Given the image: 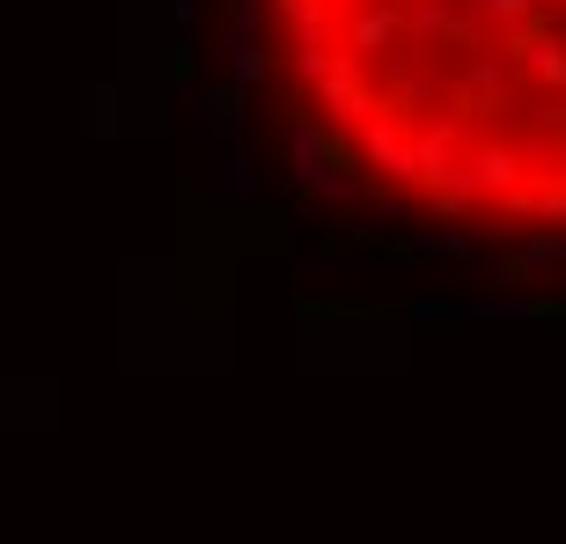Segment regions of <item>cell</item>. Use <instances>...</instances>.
<instances>
[{"label": "cell", "mask_w": 566, "mask_h": 544, "mask_svg": "<svg viewBox=\"0 0 566 544\" xmlns=\"http://www.w3.org/2000/svg\"><path fill=\"white\" fill-rule=\"evenodd\" d=\"M287 147H294V177H302L316 199H332V207H354V199H360L354 177L338 169V140L316 126L310 111H294V118H287Z\"/></svg>", "instance_id": "6da1fadb"}, {"label": "cell", "mask_w": 566, "mask_h": 544, "mask_svg": "<svg viewBox=\"0 0 566 544\" xmlns=\"http://www.w3.org/2000/svg\"><path fill=\"white\" fill-rule=\"evenodd\" d=\"M177 104H191V118H199V133H207L213 147L243 140V88H221V82H177Z\"/></svg>", "instance_id": "7a4b0ae2"}, {"label": "cell", "mask_w": 566, "mask_h": 544, "mask_svg": "<svg viewBox=\"0 0 566 544\" xmlns=\"http://www.w3.org/2000/svg\"><path fill=\"white\" fill-rule=\"evenodd\" d=\"M207 191H221V199H258V169H251V155H243V140L213 147V163H207Z\"/></svg>", "instance_id": "3957f363"}, {"label": "cell", "mask_w": 566, "mask_h": 544, "mask_svg": "<svg viewBox=\"0 0 566 544\" xmlns=\"http://www.w3.org/2000/svg\"><path fill=\"white\" fill-rule=\"evenodd\" d=\"M405 258H420V265H449V258H471L479 251V236L471 229H420L412 243H398Z\"/></svg>", "instance_id": "277c9868"}, {"label": "cell", "mask_w": 566, "mask_h": 544, "mask_svg": "<svg viewBox=\"0 0 566 544\" xmlns=\"http://www.w3.org/2000/svg\"><path fill=\"white\" fill-rule=\"evenodd\" d=\"M523 8H530V0H471V15H493V22H507V15L523 22Z\"/></svg>", "instance_id": "5b68a950"}, {"label": "cell", "mask_w": 566, "mask_h": 544, "mask_svg": "<svg viewBox=\"0 0 566 544\" xmlns=\"http://www.w3.org/2000/svg\"><path fill=\"white\" fill-rule=\"evenodd\" d=\"M552 8H566V0H552Z\"/></svg>", "instance_id": "8992f818"}]
</instances>
